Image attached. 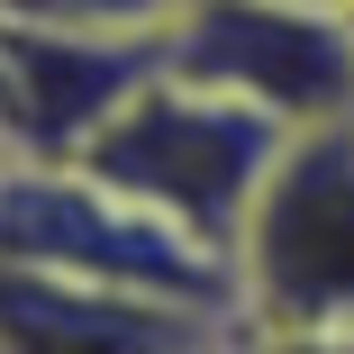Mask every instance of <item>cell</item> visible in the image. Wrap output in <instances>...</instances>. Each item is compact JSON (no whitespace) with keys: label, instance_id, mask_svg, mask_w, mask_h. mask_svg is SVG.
I'll list each match as a JSON object with an SVG mask.
<instances>
[{"label":"cell","instance_id":"4","mask_svg":"<svg viewBox=\"0 0 354 354\" xmlns=\"http://www.w3.org/2000/svg\"><path fill=\"white\" fill-rule=\"evenodd\" d=\"M164 73L254 100L281 127H345L354 28L327 0H182L164 19Z\"/></svg>","mask_w":354,"mask_h":354},{"label":"cell","instance_id":"1","mask_svg":"<svg viewBox=\"0 0 354 354\" xmlns=\"http://www.w3.org/2000/svg\"><path fill=\"white\" fill-rule=\"evenodd\" d=\"M291 136H300V127L263 118L254 100L200 91V82H182V73H155L82 155H64V164H82L91 182L127 191L136 209L173 218L182 236L218 245V254L236 263V236H245V218H254L272 164L291 155Z\"/></svg>","mask_w":354,"mask_h":354},{"label":"cell","instance_id":"2","mask_svg":"<svg viewBox=\"0 0 354 354\" xmlns=\"http://www.w3.org/2000/svg\"><path fill=\"white\" fill-rule=\"evenodd\" d=\"M0 263L245 318L236 309V263L218 245L182 236L173 218L136 209L127 191L91 182L82 164H64V155H10V164H0Z\"/></svg>","mask_w":354,"mask_h":354},{"label":"cell","instance_id":"3","mask_svg":"<svg viewBox=\"0 0 354 354\" xmlns=\"http://www.w3.org/2000/svg\"><path fill=\"white\" fill-rule=\"evenodd\" d=\"M236 309L291 336H354V118L300 127L236 236Z\"/></svg>","mask_w":354,"mask_h":354},{"label":"cell","instance_id":"5","mask_svg":"<svg viewBox=\"0 0 354 354\" xmlns=\"http://www.w3.org/2000/svg\"><path fill=\"white\" fill-rule=\"evenodd\" d=\"M227 336H236L227 309H182L0 263V354H218Z\"/></svg>","mask_w":354,"mask_h":354},{"label":"cell","instance_id":"6","mask_svg":"<svg viewBox=\"0 0 354 354\" xmlns=\"http://www.w3.org/2000/svg\"><path fill=\"white\" fill-rule=\"evenodd\" d=\"M345 28H354V0H345Z\"/></svg>","mask_w":354,"mask_h":354}]
</instances>
